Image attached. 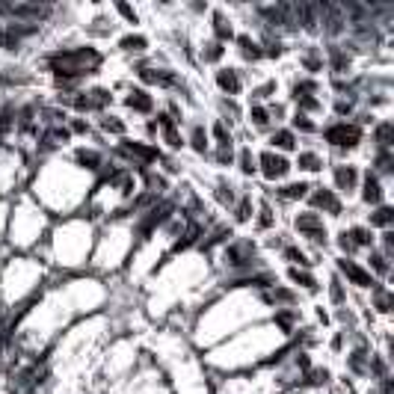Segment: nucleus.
Returning <instances> with one entry per match:
<instances>
[{
	"mask_svg": "<svg viewBox=\"0 0 394 394\" xmlns=\"http://www.w3.org/2000/svg\"><path fill=\"white\" fill-rule=\"evenodd\" d=\"M53 69L63 71V74H83V71L95 69L101 63V56L95 51H71V53H59L51 59Z\"/></svg>",
	"mask_w": 394,
	"mask_h": 394,
	"instance_id": "f257e3e1",
	"label": "nucleus"
},
{
	"mask_svg": "<svg viewBox=\"0 0 394 394\" xmlns=\"http://www.w3.org/2000/svg\"><path fill=\"white\" fill-rule=\"evenodd\" d=\"M361 137V131L356 128V125H335V128H329L326 131V139L332 142V145H356Z\"/></svg>",
	"mask_w": 394,
	"mask_h": 394,
	"instance_id": "f03ea898",
	"label": "nucleus"
},
{
	"mask_svg": "<svg viewBox=\"0 0 394 394\" xmlns=\"http://www.w3.org/2000/svg\"><path fill=\"white\" fill-rule=\"evenodd\" d=\"M296 228H299V231H306V234H311L314 240H326L323 223H320V217H317V214H302V217H296Z\"/></svg>",
	"mask_w": 394,
	"mask_h": 394,
	"instance_id": "7ed1b4c3",
	"label": "nucleus"
},
{
	"mask_svg": "<svg viewBox=\"0 0 394 394\" xmlns=\"http://www.w3.org/2000/svg\"><path fill=\"white\" fill-rule=\"evenodd\" d=\"M338 267H341V273L347 276V279H350L353 285H359V288H371V285H374V282H371V276L365 273L361 267H356L353 261H341Z\"/></svg>",
	"mask_w": 394,
	"mask_h": 394,
	"instance_id": "20e7f679",
	"label": "nucleus"
},
{
	"mask_svg": "<svg viewBox=\"0 0 394 394\" xmlns=\"http://www.w3.org/2000/svg\"><path fill=\"white\" fill-rule=\"evenodd\" d=\"M261 163H264V175H267V178H282L285 172L291 169L285 157H276V155H270V151L261 157Z\"/></svg>",
	"mask_w": 394,
	"mask_h": 394,
	"instance_id": "39448f33",
	"label": "nucleus"
},
{
	"mask_svg": "<svg viewBox=\"0 0 394 394\" xmlns=\"http://www.w3.org/2000/svg\"><path fill=\"white\" fill-rule=\"evenodd\" d=\"M9 12H12L15 18H36V21H39V18L48 15L51 9H48V6H30V3H18V6H9Z\"/></svg>",
	"mask_w": 394,
	"mask_h": 394,
	"instance_id": "423d86ee",
	"label": "nucleus"
},
{
	"mask_svg": "<svg viewBox=\"0 0 394 394\" xmlns=\"http://www.w3.org/2000/svg\"><path fill=\"white\" fill-rule=\"evenodd\" d=\"M311 205L314 207H326V210H332V214H338L341 207H338V202H335V196L329 193V190H323V193H314L311 196Z\"/></svg>",
	"mask_w": 394,
	"mask_h": 394,
	"instance_id": "0eeeda50",
	"label": "nucleus"
},
{
	"mask_svg": "<svg viewBox=\"0 0 394 394\" xmlns=\"http://www.w3.org/2000/svg\"><path fill=\"white\" fill-rule=\"evenodd\" d=\"M335 181H338V187L341 190H350L353 184H356V172H353V166H338V169H335Z\"/></svg>",
	"mask_w": 394,
	"mask_h": 394,
	"instance_id": "6e6552de",
	"label": "nucleus"
},
{
	"mask_svg": "<svg viewBox=\"0 0 394 394\" xmlns=\"http://www.w3.org/2000/svg\"><path fill=\"white\" fill-rule=\"evenodd\" d=\"M128 107H134V110H139V113H148L151 110V98L145 95V92H131V98H128Z\"/></svg>",
	"mask_w": 394,
	"mask_h": 394,
	"instance_id": "1a4fd4ad",
	"label": "nucleus"
},
{
	"mask_svg": "<svg viewBox=\"0 0 394 394\" xmlns=\"http://www.w3.org/2000/svg\"><path fill=\"white\" fill-rule=\"evenodd\" d=\"M217 80H220V86H223L225 92H231V95L240 92V80H237V74H234V71H220V77H217Z\"/></svg>",
	"mask_w": 394,
	"mask_h": 394,
	"instance_id": "9d476101",
	"label": "nucleus"
},
{
	"mask_svg": "<svg viewBox=\"0 0 394 394\" xmlns=\"http://www.w3.org/2000/svg\"><path fill=\"white\" fill-rule=\"evenodd\" d=\"M160 125H163V134H166V142H169L172 148H178L181 145V137L175 134V125H172L169 116H160Z\"/></svg>",
	"mask_w": 394,
	"mask_h": 394,
	"instance_id": "9b49d317",
	"label": "nucleus"
},
{
	"mask_svg": "<svg viewBox=\"0 0 394 394\" xmlns=\"http://www.w3.org/2000/svg\"><path fill=\"white\" fill-rule=\"evenodd\" d=\"M125 151H128V155L142 157V160H155V157H157L155 148H145V145H137V142H125Z\"/></svg>",
	"mask_w": 394,
	"mask_h": 394,
	"instance_id": "f8f14e48",
	"label": "nucleus"
},
{
	"mask_svg": "<svg viewBox=\"0 0 394 394\" xmlns=\"http://www.w3.org/2000/svg\"><path fill=\"white\" fill-rule=\"evenodd\" d=\"M379 199H382V190H379L377 178H368V181H365V202H374V205H377Z\"/></svg>",
	"mask_w": 394,
	"mask_h": 394,
	"instance_id": "ddd939ff",
	"label": "nucleus"
},
{
	"mask_svg": "<svg viewBox=\"0 0 394 394\" xmlns=\"http://www.w3.org/2000/svg\"><path fill=\"white\" fill-rule=\"evenodd\" d=\"M306 184H291V187H282L279 193H282V199H302L306 196Z\"/></svg>",
	"mask_w": 394,
	"mask_h": 394,
	"instance_id": "4468645a",
	"label": "nucleus"
},
{
	"mask_svg": "<svg viewBox=\"0 0 394 394\" xmlns=\"http://www.w3.org/2000/svg\"><path fill=\"white\" fill-rule=\"evenodd\" d=\"M291 279H293V282H296V285H302V288H309V291H314V288H317V285H314V279H311L309 273H299L296 267H293V270H291Z\"/></svg>",
	"mask_w": 394,
	"mask_h": 394,
	"instance_id": "2eb2a0df",
	"label": "nucleus"
},
{
	"mask_svg": "<svg viewBox=\"0 0 394 394\" xmlns=\"http://www.w3.org/2000/svg\"><path fill=\"white\" fill-rule=\"evenodd\" d=\"M122 48L125 51H142L145 48V39L142 36H128V39H122Z\"/></svg>",
	"mask_w": 394,
	"mask_h": 394,
	"instance_id": "dca6fc26",
	"label": "nucleus"
},
{
	"mask_svg": "<svg viewBox=\"0 0 394 394\" xmlns=\"http://www.w3.org/2000/svg\"><path fill=\"white\" fill-rule=\"evenodd\" d=\"M77 160L89 166V169H98V163H101V157L95 155V151H77Z\"/></svg>",
	"mask_w": 394,
	"mask_h": 394,
	"instance_id": "f3484780",
	"label": "nucleus"
},
{
	"mask_svg": "<svg viewBox=\"0 0 394 394\" xmlns=\"http://www.w3.org/2000/svg\"><path fill=\"white\" fill-rule=\"evenodd\" d=\"M391 217H394L391 207H379L377 214L371 217V223H374V225H388V223H391Z\"/></svg>",
	"mask_w": 394,
	"mask_h": 394,
	"instance_id": "a211bd4d",
	"label": "nucleus"
},
{
	"mask_svg": "<svg viewBox=\"0 0 394 394\" xmlns=\"http://www.w3.org/2000/svg\"><path fill=\"white\" fill-rule=\"evenodd\" d=\"M273 142L279 145V148H293V134L291 131H279L273 137Z\"/></svg>",
	"mask_w": 394,
	"mask_h": 394,
	"instance_id": "6ab92c4d",
	"label": "nucleus"
},
{
	"mask_svg": "<svg viewBox=\"0 0 394 394\" xmlns=\"http://www.w3.org/2000/svg\"><path fill=\"white\" fill-rule=\"evenodd\" d=\"M299 166L309 172H317L320 169V160H317V155H299Z\"/></svg>",
	"mask_w": 394,
	"mask_h": 394,
	"instance_id": "aec40b11",
	"label": "nucleus"
},
{
	"mask_svg": "<svg viewBox=\"0 0 394 394\" xmlns=\"http://www.w3.org/2000/svg\"><path fill=\"white\" fill-rule=\"evenodd\" d=\"M240 48H243V56H252V59L261 56V51L252 45V39H246V36H240Z\"/></svg>",
	"mask_w": 394,
	"mask_h": 394,
	"instance_id": "412c9836",
	"label": "nucleus"
},
{
	"mask_svg": "<svg viewBox=\"0 0 394 394\" xmlns=\"http://www.w3.org/2000/svg\"><path fill=\"white\" fill-rule=\"evenodd\" d=\"M240 169L243 172H255V160H252V151H240Z\"/></svg>",
	"mask_w": 394,
	"mask_h": 394,
	"instance_id": "4be33fe9",
	"label": "nucleus"
},
{
	"mask_svg": "<svg viewBox=\"0 0 394 394\" xmlns=\"http://www.w3.org/2000/svg\"><path fill=\"white\" fill-rule=\"evenodd\" d=\"M377 139H379V145H391V142H388V139H391V125H379Z\"/></svg>",
	"mask_w": 394,
	"mask_h": 394,
	"instance_id": "5701e85b",
	"label": "nucleus"
},
{
	"mask_svg": "<svg viewBox=\"0 0 394 394\" xmlns=\"http://www.w3.org/2000/svg\"><path fill=\"white\" fill-rule=\"evenodd\" d=\"M350 237H356L353 243H361V246H368V243H371V234H368L365 228H353V234H350Z\"/></svg>",
	"mask_w": 394,
	"mask_h": 394,
	"instance_id": "b1692460",
	"label": "nucleus"
},
{
	"mask_svg": "<svg viewBox=\"0 0 394 394\" xmlns=\"http://www.w3.org/2000/svg\"><path fill=\"white\" fill-rule=\"evenodd\" d=\"M217 36L220 39H231V27H225L223 15H217Z\"/></svg>",
	"mask_w": 394,
	"mask_h": 394,
	"instance_id": "393cba45",
	"label": "nucleus"
},
{
	"mask_svg": "<svg viewBox=\"0 0 394 394\" xmlns=\"http://www.w3.org/2000/svg\"><path fill=\"white\" fill-rule=\"evenodd\" d=\"M193 145H196L199 151H205V131H202V128H196V134H193Z\"/></svg>",
	"mask_w": 394,
	"mask_h": 394,
	"instance_id": "a878e982",
	"label": "nucleus"
},
{
	"mask_svg": "<svg viewBox=\"0 0 394 394\" xmlns=\"http://www.w3.org/2000/svg\"><path fill=\"white\" fill-rule=\"evenodd\" d=\"M104 128H107V131H113V134H122V131H125V125L116 122V119H107V122H104Z\"/></svg>",
	"mask_w": 394,
	"mask_h": 394,
	"instance_id": "bb28decb",
	"label": "nucleus"
},
{
	"mask_svg": "<svg viewBox=\"0 0 394 394\" xmlns=\"http://www.w3.org/2000/svg\"><path fill=\"white\" fill-rule=\"evenodd\" d=\"M252 119H255V125H267V110L255 107V110H252Z\"/></svg>",
	"mask_w": 394,
	"mask_h": 394,
	"instance_id": "cd10ccee",
	"label": "nucleus"
},
{
	"mask_svg": "<svg viewBox=\"0 0 394 394\" xmlns=\"http://www.w3.org/2000/svg\"><path fill=\"white\" fill-rule=\"evenodd\" d=\"M223 56V45H210V51L205 53V59H220Z\"/></svg>",
	"mask_w": 394,
	"mask_h": 394,
	"instance_id": "c85d7f7f",
	"label": "nucleus"
},
{
	"mask_svg": "<svg viewBox=\"0 0 394 394\" xmlns=\"http://www.w3.org/2000/svg\"><path fill=\"white\" fill-rule=\"evenodd\" d=\"M288 258H291V261H296V264H309V261H306V255H302L299 249H288Z\"/></svg>",
	"mask_w": 394,
	"mask_h": 394,
	"instance_id": "c756f323",
	"label": "nucleus"
},
{
	"mask_svg": "<svg viewBox=\"0 0 394 394\" xmlns=\"http://www.w3.org/2000/svg\"><path fill=\"white\" fill-rule=\"evenodd\" d=\"M119 12H122L125 18H128V21H137V12H134L131 6H125V3H119Z\"/></svg>",
	"mask_w": 394,
	"mask_h": 394,
	"instance_id": "7c9ffc66",
	"label": "nucleus"
},
{
	"mask_svg": "<svg viewBox=\"0 0 394 394\" xmlns=\"http://www.w3.org/2000/svg\"><path fill=\"white\" fill-rule=\"evenodd\" d=\"M332 299H335V302H341V299H344V291H341V285H338V282H332Z\"/></svg>",
	"mask_w": 394,
	"mask_h": 394,
	"instance_id": "2f4dec72",
	"label": "nucleus"
},
{
	"mask_svg": "<svg viewBox=\"0 0 394 394\" xmlns=\"http://www.w3.org/2000/svg\"><path fill=\"white\" fill-rule=\"evenodd\" d=\"M293 122H296V128H302V131H311V122L306 119V116H296Z\"/></svg>",
	"mask_w": 394,
	"mask_h": 394,
	"instance_id": "473e14b6",
	"label": "nucleus"
},
{
	"mask_svg": "<svg viewBox=\"0 0 394 394\" xmlns=\"http://www.w3.org/2000/svg\"><path fill=\"white\" fill-rule=\"evenodd\" d=\"M377 299H379V311H388V306H391V302H388V296H385V293L379 291V296H377Z\"/></svg>",
	"mask_w": 394,
	"mask_h": 394,
	"instance_id": "72a5a7b5",
	"label": "nucleus"
},
{
	"mask_svg": "<svg viewBox=\"0 0 394 394\" xmlns=\"http://www.w3.org/2000/svg\"><path fill=\"white\" fill-rule=\"evenodd\" d=\"M261 214H264V217H261V225H270V223H273V217H270V207H264Z\"/></svg>",
	"mask_w": 394,
	"mask_h": 394,
	"instance_id": "f704fd0d",
	"label": "nucleus"
},
{
	"mask_svg": "<svg viewBox=\"0 0 394 394\" xmlns=\"http://www.w3.org/2000/svg\"><path fill=\"white\" fill-rule=\"evenodd\" d=\"M279 323L285 326V329H291V314H279Z\"/></svg>",
	"mask_w": 394,
	"mask_h": 394,
	"instance_id": "c9c22d12",
	"label": "nucleus"
},
{
	"mask_svg": "<svg viewBox=\"0 0 394 394\" xmlns=\"http://www.w3.org/2000/svg\"><path fill=\"white\" fill-rule=\"evenodd\" d=\"M302 107H309V110H317V101H314V98H302Z\"/></svg>",
	"mask_w": 394,
	"mask_h": 394,
	"instance_id": "e433bc0d",
	"label": "nucleus"
},
{
	"mask_svg": "<svg viewBox=\"0 0 394 394\" xmlns=\"http://www.w3.org/2000/svg\"><path fill=\"white\" fill-rule=\"evenodd\" d=\"M240 220H246V217H249V205H246V202H243V205H240V214H237Z\"/></svg>",
	"mask_w": 394,
	"mask_h": 394,
	"instance_id": "4c0bfd02",
	"label": "nucleus"
}]
</instances>
